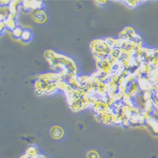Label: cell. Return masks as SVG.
<instances>
[{
  "label": "cell",
  "instance_id": "cell-1",
  "mask_svg": "<svg viewBox=\"0 0 158 158\" xmlns=\"http://www.w3.org/2000/svg\"><path fill=\"white\" fill-rule=\"evenodd\" d=\"M22 158H35V157H32V156H29V155H28V154H27L26 156L22 157Z\"/></svg>",
  "mask_w": 158,
  "mask_h": 158
}]
</instances>
